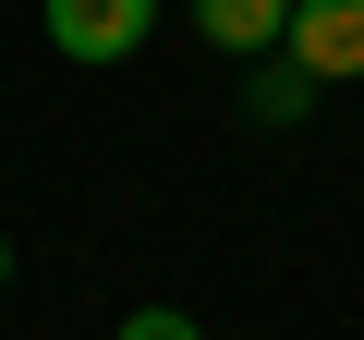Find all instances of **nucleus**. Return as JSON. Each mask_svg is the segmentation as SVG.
<instances>
[{"mask_svg": "<svg viewBox=\"0 0 364 340\" xmlns=\"http://www.w3.org/2000/svg\"><path fill=\"white\" fill-rule=\"evenodd\" d=\"M291 61L316 85H352L364 73V0H291Z\"/></svg>", "mask_w": 364, "mask_h": 340, "instance_id": "nucleus-2", "label": "nucleus"}, {"mask_svg": "<svg viewBox=\"0 0 364 340\" xmlns=\"http://www.w3.org/2000/svg\"><path fill=\"white\" fill-rule=\"evenodd\" d=\"M122 340H195V316H182V304H134V316H122Z\"/></svg>", "mask_w": 364, "mask_h": 340, "instance_id": "nucleus-5", "label": "nucleus"}, {"mask_svg": "<svg viewBox=\"0 0 364 340\" xmlns=\"http://www.w3.org/2000/svg\"><path fill=\"white\" fill-rule=\"evenodd\" d=\"M158 25V0H49V49L61 61H134Z\"/></svg>", "mask_w": 364, "mask_h": 340, "instance_id": "nucleus-1", "label": "nucleus"}, {"mask_svg": "<svg viewBox=\"0 0 364 340\" xmlns=\"http://www.w3.org/2000/svg\"><path fill=\"white\" fill-rule=\"evenodd\" d=\"M0 280H13V243H0Z\"/></svg>", "mask_w": 364, "mask_h": 340, "instance_id": "nucleus-6", "label": "nucleus"}, {"mask_svg": "<svg viewBox=\"0 0 364 340\" xmlns=\"http://www.w3.org/2000/svg\"><path fill=\"white\" fill-rule=\"evenodd\" d=\"M195 37L207 49H267V37H291V0H195Z\"/></svg>", "mask_w": 364, "mask_h": 340, "instance_id": "nucleus-3", "label": "nucleus"}, {"mask_svg": "<svg viewBox=\"0 0 364 340\" xmlns=\"http://www.w3.org/2000/svg\"><path fill=\"white\" fill-rule=\"evenodd\" d=\"M304 110H316V73L304 61H267L255 73V122H304Z\"/></svg>", "mask_w": 364, "mask_h": 340, "instance_id": "nucleus-4", "label": "nucleus"}]
</instances>
